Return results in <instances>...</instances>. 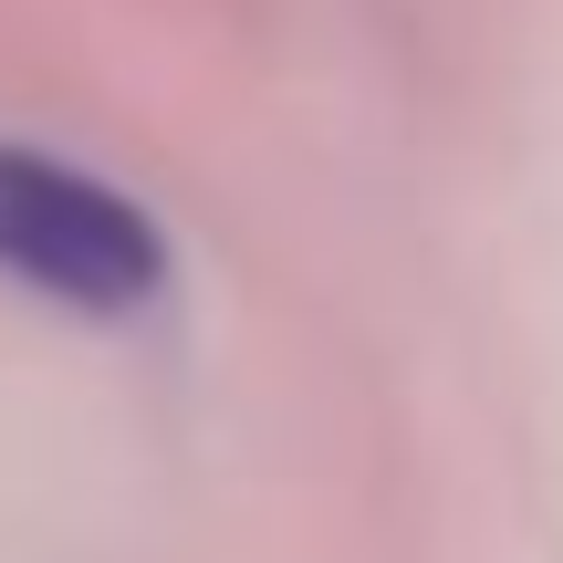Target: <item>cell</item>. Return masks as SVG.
I'll return each instance as SVG.
<instances>
[{
    "instance_id": "cell-1",
    "label": "cell",
    "mask_w": 563,
    "mask_h": 563,
    "mask_svg": "<svg viewBox=\"0 0 563 563\" xmlns=\"http://www.w3.org/2000/svg\"><path fill=\"white\" fill-rule=\"evenodd\" d=\"M0 282L42 292L53 313L125 323L167 292V230L84 157L0 136Z\"/></svg>"
}]
</instances>
